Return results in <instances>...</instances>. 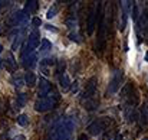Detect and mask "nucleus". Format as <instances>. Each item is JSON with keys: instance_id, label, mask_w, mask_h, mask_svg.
Returning <instances> with one entry per match:
<instances>
[{"instance_id": "5701e85b", "label": "nucleus", "mask_w": 148, "mask_h": 140, "mask_svg": "<svg viewBox=\"0 0 148 140\" xmlns=\"http://www.w3.org/2000/svg\"><path fill=\"white\" fill-rule=\"evenodd\" d=\"M20 42H22V36L19 35V36H16V39L13 41V44H12V48H13V51H16L19 45H20Z\"/></svg>"}, {"instance_id": "dca6fc26", "label": "nucleus", "mask_w": 148, "mask_h": 140, "mask_svg": "<svg viewBox=\"0 0 148 140\" xmlns=\"http://www.w3.org/2000/svg\"><path fill=\"white\" fill-rule=\"evenodd\" d=\"M23 80H25V84L27 87H35L36 85V81H38V78H36V75L33 72H26L25 77H23Z\"/></svg>"}, {"instance_id": "c85d7f7f", "label": "nucleus", "mask_w": 148, "mask_h": 140, "mask_svg": "<svg viewBox=\"0 0 148 140\" xmlns=\"http://www.w3.org/2000/svg\"><path fill=\"white\" fill-rule=\"evenodd\" d=\"M7 6H9V1H0V9L7 7Z\"/></svg>"}, {"instance_id": "9b49d317", "label": "nucleus", "mask_w": 148, "mask_h": 140, "mask_svg": "<svg viewBox=\"0 0 148 140\" xmlns=\"http://www.w3.org/2000/svg\"><path fill=\"white\" fill-rule=\"evenodd\" d=\"M53 65H56V61L55 59H52V58H45V59H42L40 61V71L45 74V75H49L50 69H52V67Z\"/></svg>"}, {"instance_id": "aec40b11", "label": "nucleus", "mask_w": 148, "mask_h": 140, "mask_svg": "<svg viewBox=\"0 0 148 140\" xmlns=\"http://www.w3.org/2000/svg\"><path fill=\"white\" fill-rule=\"evenodd\" d=\"M65 61H56V72H58V75H62V74H65Z\"/></svg>"}, {"instance_id": "a878e982", "label": "nucleus", "mask_w": 148, "mask_h": 140, "mask_svg": "<svg viewBox=\"0 0 148 140\" xmlns=\"http://www.w3.org/2000/svg\"><path fill=\"white\" fill-rule=\"evenodd\" d=\"M13 82H14L16 87H22V80H20V78H16V77H14V78H13Z\"/></svg>"}, {"instance_id": "bb28decb", "label": "nucleus", "mask_w": 148, "mask_h": 140, "mask_svg": "<svg viewBox=\"0 0 148 140\" xmlns=\"http://www.w3.org/2000/svg\"><path fill=\"white\" fill-rule=\"evenodd\" d=\"M46 29H48V30H52V32H58V29H56L55 26H52V25H46Z\"/></svg>"}, {"instance_id": "6ab92c4d", "label": "nucleus", "mask_w": 148, "mask_h": 140, "mask_svg": "<svg viewBox=\"0 0 148 140\" xmlns=\"http://www.w3.org/2000/svg\"><path fill=\"white\" fill-rule=\"evenodd\" d=\"M16 120H17V124L22 126V127H26V126L29 124V119H27L26 114H19Z\"/></svg>"}, {"instance_id": "423d86ee", "label": "nucleus", "mask_w": 148, "mask_h": 140, "mask_svg": "<svg viewBox=\"0 0 148 140\" xmlns=\"http://www.w3.org/2000/svg\"><path fill=\"white\" fill-rule=\"evenodd\" d=\"M101 16V4H95V6H92L91 9H89V15H88V23H86V32H88V35H92L94 33V29H95V26H97V20H98V17Z\"/></svg>"}, {"instance_id": "9d476101", "label": "nucleus", "mask_w": 148, "mask_h": 140, "mask_svg": "<svg viewBox=\"0 0 148 140\" xmlns=\"http://www.w3.org/2000/svg\"><path fill=\"white\" fill-rule=\"evenodd\" d=\"M52 88H53V85L50 84L46 78H40V80H39V90H38L39 98H45V97H48L49 93L52 91Z\"/></svg>"}, {"instance_id": "f3484780", "label": "nucleus", "mask_w": 148, "mask_h": 140, "mask_svg": "<svg viewBox=\"0 0 148 140\" xmlns=\"http://www.w3.org/2000/svg\"><path fill=\"white\" fill-rule=\"evenodd\" d=\"M4 65H6V68L10 69V71H14V69H16V61H14V58H13L12 53L7 55V59L4 61Z\"/></svg>"}, {"instance_id": "b1692460", "label": "nucleus", "mask_w": 148, "mask_h": 140, "mask_svg": "<svg viewBox=\"0 0 148 140\" xmlns=\"http://www.w3.org/2000/svg\"><path fill=\"white\" fill-rule=\"evenodd\" d=\"M32 25H33L35 28H39V26L42 25V20H40V17H33V19H32Z\"/></svg>"}, {"instance_id": "2f4dec72", "label": "nucleus", "mask_w": 148, "mask_h": 140, "mask_svg": "<svg viewBox=\"0 0 148 140\" xmlns=\"http://www.w3.org/2000/svg\"><path fill=\"white\" fill-rule=\"evenodd\" d=\"M141 140H148V137H144V139H141Z\"/></svg>"}, {"instance_id": "ddd939ff", "label": "nucleus", "mask_w": 148, "mask_h": 140, "mask_svg": "<svg viewBox=\"0 0 148 140\" xmlns=\"http://www.w3.org/2000/svg\"><path fill=\"white\" fill-rule=\"evenodd\" d=\"M140 120L144 127H148V103H144L140 111Z\"/></svg>"}, {"instance_id": "7c9ffc66", "label": "nucleus", "mask_w": 148, "mask_h": 140, "mask_svg": "<svg viewBox=\"0 0 148 140\" xmlns=\"http://www.w3.org/2000/svg\"><path fill=\"white\" fill-rule=\"evenodd\" d=\"M1 51H3V46H1V44H0V53H1Z\"/></svg>"}, {"instance_id": "4be33fe9", "label": "nucleus", "mask_w": 148, "mask_h": 140, "mask_svg": "<svg viewBox=\"0 0 148 140\" xmlns=\"http://www.w3.org/2000/svg\"><path fill=\"white\" fill-rule=\"evenodd\" d=\"M56 13H58V7H56V4H53L49 10H48L46 17H48V19H52V17H55V16H56Z\"/></svg>"}, {"instance_id": "c756f323", "label": "nucleus", "mask_w": 148, "mask_h": 140, "mask_svg": "<svg viewBox=\"0 0 148 140\" xmlns=\"http://www.w3.org/2000/svg\"><path fill=\"white\" fill-rule=\"evenodd\" d=\"M145 59H147V62H148V52L145 53Z\"/></svg>"}, {"instance_id": "7ed1b4c3", "label": "nucleus", "mask_w": 148, "mask_h": 140, "mask_svg": "<svg viewBox=\"0 0 148 140\" xmlns=\"http://www.w3.org/2000/svg\"><path fill=\"white\" fill-rule=\"evenodd\" d=\"M106 20H105V15L101 13L99 16V23H98V38H97V52L102 53L103 49H105V45H106Z\"/></svg>"}, {"instance_id": "1a4fd4ad", "label": "nucleus", "mask_w": 148, "mask_h": 140, "mask_svg": "<svg viewBox=\"0 0 148 140\" xmlns=\"http://www.w3.org/2000/svg\"><path fill=\"white\" fill-rule=\"evenodd\" d=\"M27 23V15L23 10L16 12L12 17H10V25L12 26H25Z\"/></svg>"}, {"instance_id": "20e7f679", "label": "nucleus", "mask_w": 148, "mask_h": 140, "mask_svg": "<svg viewBox=\"0 0 148 140\" xmlns=\"http://www.w3.org/2000/svg\"><path fill=\"white\" fill-rule=\"evenodd\" d=\"M40 44V35L38 30H33L29 33V38H27V42L26 45L23 46V51H22V58L30 55V53H35V49L39 46Z\"/></svg>"}, {"instance_id": "39448f33", "label": "nucleus", "mask_w": 148, "mask_h": 140, "mask_svg": "<svg viewBox=\"0 0 148 140\" xmlns=\"http://www.w3.org/2000/svg\"><path fill=\"white\" fill-rule=\"evenodd\" d=\"M97 90H98V78L97 77H92L88 80L86 85H85V90L82 93V98L81 101L85 103V101H89V100H94V98H99L97 95Z\"/></svg>"}, {"instance_id": "f257e3e1", "label": "nucleus", "mask_w": 148, "mask_h": 140, "mask_svg": "<svg viewBox=\"0 0 148 140\" xmlns=\"http://www.w3.org/2000/svg\"><path fill=\"white\" fill-rule=\"evenodd\" d=\"M72 130H73L72 120H69V119L62 120V121L56 123L49 130L46 140H71Z\"/></svg>"}, {"instance_id": "a211bd4d", "label": "nucleus", "mask_w": 148, "mask_h": 140, "mask_svg": "<svg viewBox=\"0 0 148 140\" xmlns=\"http://www.w3.org/2000/svg\"><path fill=\"white\" fill-rule=\"evenodd\" d=\"M26 100H27L26 94H23V93L17 94V97H16V107H17V108H22V107H25V104H26Z\"/></svg>"}, {"instance_id": "2eb2a0df", "label": "nucleus", "mask_w": 148, "mask_h": 140, "mask_svg": "<svg viewBox=\"0 0 148 140\" xmlns=\"http://www.w3.org/2000/svg\"><path fill=\"white\" fill-rule=\"evenodd\" d=\"M71 84H72V82H71L68 74H62V75H59V85H60V88H62L63 91H68L69 87H71Z\"/></svg>"}, {"instance_id": "f03ea898", "label": "nucleus", "mask_w": 148, "mask_h": 140, "mask_svg": "<svg viewBox=\"0 0 148 140\" xmlns=\"http://www.w3.org/2000/svg\"><path fill=\"white\" fill-rule=\"evenodd\" d=\"M59 98H60V95L58 93V90L53 87L48 97H45V98H38V100L35 101V110H36L38 113H46V111H49L52 108H55V105L58 104Z\"/></svg>"}, {"instance_id": "4468645a", "label": "nucleus", "mask_w": 148, "mask_h": 140, "mask_svg": "<svg viewBox=\"0 0 148 140\" xmlns=\"http://www.w3.org/2000/svg\"><path fill=\"white\" fill-rule=\"evenodd\" d=\"M38 7H39V4H38L36 0H29V1H26L23 12H25L26 15H32V13H35V12L38 10Z\"/></svg>"}, {"instance_id": "f8f14e48", "label": "nucleus", "mask_w": 148, "mask_h": 140, "mask_svg": "<svg viewBox=\"0 0 148 140\" xmlns=\"http://www.w3.org/2000/svg\"><path fill=\"white\" fill-rule=\"evenodd\" d=\"M36 61H38V56L36 53H30L25 58H22V65L26 68V69H32L35 65H36Z\"/></svg>"}, {"instance_id": "0eeeda50", "label": "nucleus", "mask_w": 148, "mask_h": 140, "mask_svg": "<svg viewBox=\"0 0 148 140\" xmlns=\"http://www.w3.org/2000/svg\"><path fill=\"white\" fill-rule=\"evenodd\" d=\"M108 124H109V120L106 119V117H102V119H98V120H95V121H92L89 126H88V133L89 134H92V136H98L101 133H103V130L108 127Z\"/></svg>"}, {"instance_id": "412c9836", "label": "nucleus", "mask_w": 148, "mask_h": 140, "mask_svg": "<svg viewBox=\"0 0 148 140\" xmlns=\"http://www.w3.org/2000/svg\"><path fill=\"white\" fill-rule=\"evenodd\" d=\"M49 49H52V44H50L48 39H42V42H40V51L42 52H48Z\"/></svg>"}, {"instance_id": "393cba45", "label": "nucleus", "mask_w": 148, "mask_h": 140, "mask_svg": "<svg viewBox=\"0 0 148 140\" xmlns=\"http://www.w3.org/2000/svg\"><path fill=\"white\" fill-rule=\"evenodd\" d=\"M69 39H71V41H75V42H79L78 35H76V33H73V32H71V33H69Z\"/></svg>"}, {"instance_id": "cd10ccee", "label": "nucleus", "mask_w": 148, "mask_h": 140, "mask_svg": "<svg viewBox=\"0 0 148 140\" xmlns=\"http://www.w3.org/2000/svg\"><path fill=\"white\" fill-rule=\"evenodd\" d=\"M78 140H88V136H86L85 133H82V134L78 136Z\"/></svg>"}, {"instance_id": "6e6552de", "label": "nucleus", "mask_w": 148, "mask_h": 140, "mask_svg": "<svg viewBox=\"0 0 148 140\" xmlns=\"http://www.w3.org/2000/svg\"><path fill=\"white\" fill-rule=\"evenodd\" d=\"M122 72L121 71H115L109 84H108V88H106V94L108 95H114L119 88H121V82H122Z\"/></svg>"}]
</instances>
